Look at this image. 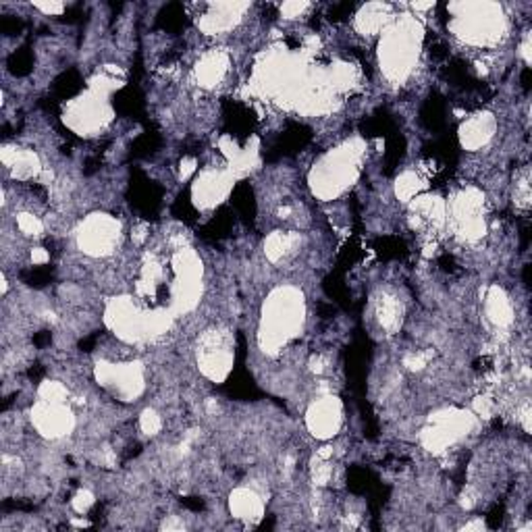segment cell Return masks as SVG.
I'll return each mask as SVG.
<instances>
[{
  "instance_id": "9c48e42d",
  "label": "cell",
  "mask_w": 532,
  "mask_h": 532,
  "mask_svg": "<svg viewBox=\"0 0 532 532\" xmlns=\"http://www.w3.org/2000/svg\"><path fill=\"white\" fill-rule=\"evenodd\" d=\"M110 117L107 102L102 101V94L94 92L92 96H82L77 98L76 102L69 104L67 109L65 121L76 129V132H85V133H94L96 129H101L107 119Z\"/></svg>"
},
{
  "instance_id": "83f0119b",
  "label": "cell",
  "mask_w": 532,
  "mask_h": 532,
  "mask_svg": "<svg viewBox=\"0 0 532 532\" xmlns=\"http://www.w3.org/2000/svg\"><path fill=\"white\" fill-rule=\"evenodd\" d=\"M48 260H51V256H48V252L42 250V247H36V250L32 252V262L34 264H46Z\"/></svg>"
},
{
  "instance_id": "ba28073f",
  "label": "cell",
  "mask_w": 532,
  "mask_h": 532,
  "mask_svg": "<svg viewBox=\"0 0 532 532\" xmlns=\"http://www.w3.org/2000/svg\"><path fill=\"white\" fill-rule=\"evenodd\" d=\"M98 381L125 399L138 398L144 387L140 364H98Z\"/></svg>"
},
{
  "instance_id": "7c38bea8",
  "label": "cell",
  "mask_w": 532,
  "mask_h": 532,
  "mask_svg": "<svg viewBox=\"0 0 532 532\" xmlns=\"http://www.w3.org/2000/svg\"><path fill=\"white\" fill-rule=\"evenodd\" d=\"M246 9L247 4H238V3L210 4L206 13L197 20V26H200L202 32L208 36L227 32V29H231L235 23L241 20V13H244Z\"/></svg>"
},
{
  "instance_id": "44dd1931",
  "label": "cell",
  "mask_w": 532,
  "mask_h": 532,
  "mask_svg": "<svg viewBox=\"0 0 532 532\" xmlns=\"http://www.w3.org/2000/svg\"><path fill=\"white\" fill-rule=\"evenodd\" d=\"M40 399L44 401H67V395H69V391H67L65 385H60L59 381H44L40 385Z\"/></svg>"
},
{
  "instance_id": "603a6c76",
  "label": "cell",
  "mask_w": 532,
  "mask_h": 532,
  "mask_svg": "<svg viewBox=\"0 0 532 532\" xmlns=\"http://www.w3.org/2000/svg\"><path fill=\"white\" fill-rule=\"evenodd\" d=\"M140 429L141 432H146V435H158L160 429H163V420H160V416L154 410H146L140 416Z\"/></svg>"
},
{
  "instance_id": "7402d4cb",
  "label": "cell",
  "mask_w": 532,
  "mask_h": 532,
  "mask_svg": "<svg viewBox=\"0 0 532 532\" xmlns=\"http://www.w3.org/2000/svg\"><path fill=\"white\" fill-rule=\"evenodd\" d=\"M17 227H20L21 233L34 235V238L44 231V222H42L38 216H34L29 213H21L20 216H17Z\"/></svg>"
},
{
  "instance_id": "4fadbf2b",
  "label": "cell",
  "mask_w": 532,
  "mask_h": 532,
  "mask_svg": "<svg viewBox=\"0 0 532 532\" xmlns=\"http://www.w3.org/2000/svg\"><path fill=\"white\" fill-rule=\"evenodd\" d=\"M495 129H497V121L491 113H480L470 117L468 121H463L460 127V141L462 146L470 152L480 150L482 146H487L493 140Z\"/></svg>"
},
{
  "instance_id": "3957f363",
  "label": "cell",
  "mask_w": 532,
  "mask_h": 532,
  "mask_svg": "<svg viewBox=\"0 0 532 532\" xmlns=\"http://www.w3.org/2000/svg\"><path fill=\"white\" fill-rule=\"evenodd\" d=\"M420 32L414 21H401L387 29L381 40L379 60L381 69L391 82H401L410 76L418 60Z\"/></svg>"
},
{
  "instance_id": "5bb4252c",
  "label": "cell",
  "mask_w": 532,
  "mask_h": 532,
  "mask_svg": "<svg viewBox=\"0 0 532 532\" xmlns=\"http://www.w3.org/2000/svg\"><path fill=\"white\" fill-rule=\"evenodd\" d=\"M229 71V57L222 51H208L202 54V59L197 60L194 76L197 85L202 88H216L222 79H225Z\"/></svg>"
},
{
  "instance_id": "ac0fdd59",
  "label": "cell",
  "mask_w": 532,
  "mask_h": 532,
  "mask_svg": "<svg viewBox=\"0 0 532 532\" xmlns=\"http://www.w3.org/2000/svg\"><path fill=\"white\" fill-rule=\"evenodd\" d=\"M300 238L295 233H283V231H275L270 233L264 241V254L270 262H279L286 256H289L298 246Z\"/></svg>"
},
{
  "instance_id": "277c9868",
  "label": "cell",
  "mask_w": 532,
  "mask_h": 532,
  "mask_svg": "<svg viewBox=\"0 0 532 532\" xmlns=\"http://www.w3.org/2000/svg\"><path fill=\"white\" fill-rule=\"evenodd\" d=\"M360 148L348 144L326 154L320 163L314 166L310 175V185L314 194L323 200H333L351 185L358 175V163H360Z\"/></svg>"
},
{
  "instance_id": "30bf717a",
  "label": "cell",
  "mask_w": 532,
  "mask_h": 532,
  "mask_svg": "<svg viewBox=\"0 0 532 532\" xmlns=\"http://www.w3.org/2000/svg\"><path fill=\"white\" fill-rule=\"evenodd\" d=\"M306 424L314 437L331 439L342 426V404L337 398H323L314 401L306 414Z\"/></svg>"
},
{
  "instance_id": "d6986e66",
  "label": "cell",
  "mask_w": 532,
  "mask_h": 532,
  "mask_svg": "<svg viewBox=\"0 0 532 532\" xmlns=\"http://www.w3.org/2000/svg\"><path fill=\"white\" fill-rule=\"evenodd\" d=\"M423 189H424V181L420 179V175L410 171L404 173V175L398 179V183H395V194H398L401 202H412L414 197L423 194Z\"/></svg>"
},
{
  "instance_id": "ffe728a7",
  "label": "cell",
  "mask_w": 532,
  "mask_h": 532,
  "mask_svg": "<svg viewBox=\"0 0 532 532\" xmlns=\"http://www.w3.org/2000/svg\"><path fill=\"white\" fill-rule=\"evenodd\" d=\"M376 314H379V323L385 329H395L401 323V304L395 298H381L379 306H376Z\"/></svg>"
},
{
  "instance_id": "52a82bcc",
  "label": "cell",
  "mask_w": 532,
  "mask_h": 532,
  "mask_svg": "<svg viewBox=\"0 0 532 532\" xmlns=\"http://www.w3.org/2000/svg\"><path fill=\"white\" fill-rule=\"evenodd\" d=\"M32 424L42 437L60 439L73 431L76 418L65 401L40 399L32 410Z\"/></svg>"
},
{
  "instance_id": "8fae6325",
  "label": "cell",
  "mask_w": 532,
  "mask_h": 532,
  "mask_svg": "<svg viewBox=\"0 0 532 532\" xmlns=\"http://www.w3.org/2000/svg\"><path fill=\"white\" fill-rule=\"evenodd\" d=\"M233 185L231 171H206L194 185V202L200 208H214L225 200Z\"/></svg>"
},
{
  "instance_id": "4316f807",
  "label": "cell",
  "mask_w": 532,
  "mask_h": 532,
  "mask_svg": "<svg viewBox=\"0 0 532 532\" xmlns=\"http://www.w3.org/2000/svg\"><path fill=\"white\" fill-rule=\"evenodd\" d=\"M194 171H196V160L194 158H183L181 160V179H188Z\"/></svg>"
},
{
  "instance_id": "cb8c5ba5",
  "label": "cell",
  "mask_w": 532,
  "mask_h": 532,
  "mask_svg": "<svg viewBox=\"0 0 532 532\" xmlns=\"http://www.w3.org/2000/svg\"><path fill=\"white\" fill-rule=\"evenodd\" d=\"M71 505L77 513H85L92 505H94V495H92L88 488H82V491H79L76 497H73Z\"/></svg>"
},
{
  "instance_id": "5b68a950",
  "label": "cell",
  "mask_w": 532,
  "mask_h": 532,
  "mask_svg": "<svg viewBox=\"0 0 532 532\" xmlns=\"http://www.w3.org/2000/svg\"><path fill=\"white\" fill-rule=\"evenodd\" d=\"M197 364L206 379L221 383L225 381L233 368L231 339L225 331H208L202 335L197 350Z\"/></svg>"
},
{
  "instance_id": "6da1fadb",
  "label": "cell",
  "mask_w": 532,
  "mask_h": 532,
  "mask_svg": "<svg viewBox=\"0 0 532 532\" xmlns=\"http://www.w3.org/2000/svg\"><path fill=\"white\" fill-rule=\"evenodd\" d=\"M304 298L298 289L281 287L270 294L260 325V348L266 354H277L286 348L304 326Z\"/></svg>"
},
{
  "instance_id": "d4e9b609",
  "label": "cell",
  "mask_w": 532,
  "mask_h": 532,
  "mask_svg": "<svg viewBox=\"0 0 532 532\" xmlns=\"http://www.w3.org/2000/svg\"><path fill=\"white\" fill-rule=\"evenodd\" d=\"M308 9H310L308 3H286L281 4V15H286V20H295V17H300Z\"/></svg>"
},
{
  "instance_id": "2e32d148",
  "label": "cell",
  "mask_w": 532,
  "mask_h": 532,
  "mask_svg": "<svg viewBox=\"0 0 532 532\" xmlns=\"http://www.w3.org/2000/svg\"><path fill=\"white\" fill-rule=\"evenodd\" d=\"M485 312L487 318L491 320L495 326H499V329H505V326L513 323V306L501 287L488 289L485 298Z\"/></svg>"
},
{
  "instance_id": "7a4b0ae2",
  "label": "cell",
  "mask_w": 532,
  "mask_h": 532,
  "mask_svg": "<svg viewBox=\"0 0 532 532\" xmlns=\"http://www.w3.org/2000/svg\"><path fill=\"white\" fill-rule=\"evenodd\" d=\"M451 9L455 11L451 29H454L457 38L468 42V44H495L505 32V17L501 15V7H497V4H454Z\"/></svg>"
},
{
  "instance_id": "e0dca14e",
  "label": "cell",
  "mask_w": 532,
  "mask_h": 532,
  "mask_svg": "<svg viewBox=\"0 0 532 532\" xmlns=\"http://www.w3.org/2000/svg\"><path fill=\"white\" fill-rule=\"evenodd\" d=\"M389 21V7L387 4H368L360 13L356 15V28L364 36H375L381 29H385Z\"/></svg>"
},
{
  "instance_id": "484cf974",
  "label": "cell",
  "mask_w": 532,
  "mask_h": 532,
  "mask_svg": "<svg viewBox=\"0 0 532 532\" xmlns=\"http://www.w3.org/2000/svg\"><path fill=\"white\" fill-rule=\"evenodd\" d=\"M36 9L44 11L46 15H60L65 11L63 3H51V4H36Z\"/></svg>"
},
{
  "instance_id": "9a60e30c",
  "label": "cell",
  "mask_w": 532,
  "mask_h": 532,
  "mask_svg": "<svg viewBox=\"0 0 532 532\" xmlns=\"http://www.w3.org/2000/svg\"><path fill=\"white\" fill-rule=\"evenodd\" d=\"M229 510H231L233 518L244 520V522H258L264 513V501L256 491L241 487L231 493Z\"/></svg>"
},
{
  "instance_id": "8992f818",
  "label": "cell",
  "mask_w": 532,
  "mask_h": 532,
  "mask_svg": "<svg viewBox=\"0 0 532 532\" xmlns=\"http://www.w3.org/2000/svg\"><path fill=\"white\" fill-rule=\"evenodd\" d=\"M121 225L113 216L94 214L79 229V247L90 256H109L119 244Z\"/></svg>"
}]
</instances>
